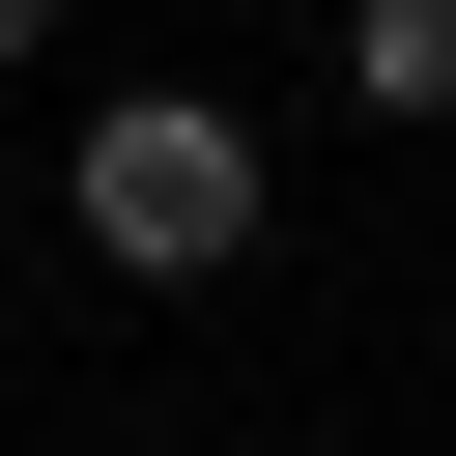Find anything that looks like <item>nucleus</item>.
<instances>
[{"instance_id": "obj_1", "label": "nucleus", "mask_w": 456, "mask_h": 456, "mask_svg": "<svg viewBox=\"0 0 456 456\" xmlns=\"http://www.w3.org/2000/svg\"><path fill=\"white\" fill-rule=\"evenodd\" d=\"M57 200H86V256H114V285H228V256L285 228V200H256V114H228V86H114Z\"/></svg>"}, {"instance_id": "obj_2", "label": "nucleus", "mask_w": 456, "mask_h": 456, "mask_svg": "<svg viewBox=\"0 0 456 456\" xmlns=\"http://www.w3.org/2000/svg\"><path fill=\"white\" fill-rule=\"evenodd\" d=\"M342 86L370 114H456V0H342Z\"/></svg>"}, {"instance_id": "obj_3", "label": "nucleus", "mask_w": 456, "mask_h": 456, "mask_svg": "<svg viewBox=\"0 0 456 456\" xmlns=\"http://www.w3.org/2000/svg\"><path fill=\"white\" fill-rule=\"evenodd\" d=\"M0 57H57V0H0Z\"/></svg>"}]
</instances>
